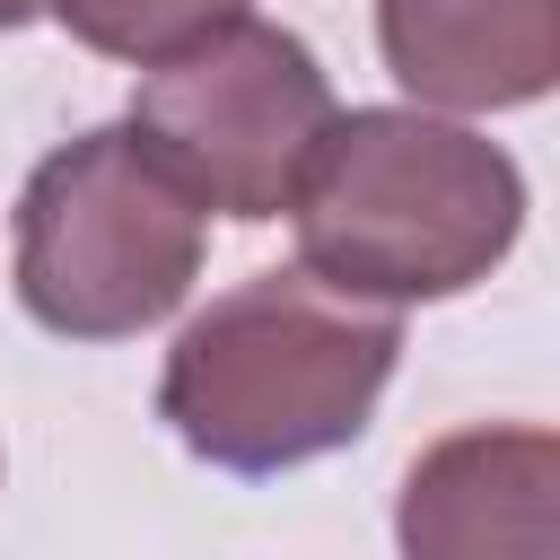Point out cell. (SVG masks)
Instances as JSON below:
<instances>
[{
    "instance_id": "cell-1",
    "label": "cell",
    "mask_w": 560,
    "mask_h": 560,
    "mask_svg": "<svg viewBox=\"0 0 560 560\" xmlns=\"http://www.w3.org/2000/svg\"><path fill=\"white\" fill-rule=\"evenodd\" d=\"M298 271L368 306H420L490 280L525 228V175L499 140L420 114L359 105L332 114L298 175Z\"/></svg>"
},
{
    "instance_id": "cell-2",
    "label": "cell",
    "mask_w": 560,
    "mask_h": 560,
    "mask_svg": "<svg viewBox=\"0 0 560 560\" xmlns=\"http://www.w3.org/2000/svg\"><path fill=\"white\" fill-rule=\"evenodd\" d=\"M402 359V315L324 289L315 271H254L210 298L158 376V420L219 472H289L350 446Z\"/></svg>"
},
{
    "instance_id": "cell-3",
    "label": "cell",
    "mask_w": 560,
    "mask_h": 560,
    "mask_svg": "<svg viewBox=\"0 0 560 560\" xmlns=\"http://www.w3.org/2000/svg\"><path fill=\"white\" fill-rule=\"evenodd\" d=\"M201 280V201L131 122L61 140L18 192V298L61 341H131Z\"/></svg>"
},
{
    "instance_id": "cell-4",
    "label": "cell",
    "mask_w": 560,
    "mask_h": 560,
    "mask_svg": "<svg viewBox=\"0 0 560 560\" xmlns=\"http://www.w3.org/2000/svg\"><path fill=\"white\" fill-rule=\"evenodd\" d=\"M332 114H341L332 79L271 18H228L192 35L184 52L149 61L131 96V131L158 149V166L201 210H228L245 228L298 201V175L332 131Z\"/></svg>"
},
{
    "instance_id": "cell-5",
    "label": "cell",
    "mask_w": 560,
    "mask_h": 560,
    "mask_svg": "<svg viewBox=\"0 0 560 560\" xmlns=\"http://www.w3.org/2000/svg\"><path fill=\"white\" fill-rule=\"evenodd\" d=\"M402 560H560V438L551 429H455L394 499Z\"/></svg>"
},
{
    "instance_id": "cell-6",
    "label": "cell",
    "mask_w": 560,
    "mask_h": 560,
    "mask_svg": "<svg viewBox=\"0 0 560 560\" xmlns=\"http://www.w3.org/2000/svg\"><path fill=\"white\" fill-rule=\"evenodd\" d=\"M376 44L420 114H508L560 79V0H376Z\"/></svg>"
},
{
    "instance_id": "cell-7",
    "label": "cell",
    "mask_w": 560,
    "mask_h": 560,
    "mask_svg": "<svg viewBox=\"0 0 560 560\" xmlns=\"http://www.w3.org/2000/svg\"><path fill=\"white\" fill-rule=\"evenodd\" d=\"M88 52H105V61H166V52H184L192 35H210V26H228V18H245V0H44Z\"/></svg>"
},
{
    "instance_id": "cell-8",
    "label": "cell",
    "mask_w": 560,
    "mask_h": 560,
    "mask_svg": "<svg viewBox=\"0 0 560 560\" xmlns=\"http://www.w3.org/2000/svg\"><path fill=\"white\" fill-rule=\"evenodd\" d=\"M26 18H44V0H0V26H26Z\"/></svg>"
}]
</instances>
